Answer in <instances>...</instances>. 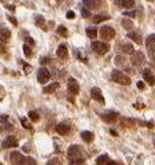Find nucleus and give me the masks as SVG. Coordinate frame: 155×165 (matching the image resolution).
Instances as JSON below:
<instances>
[{
  "instance_id": "obj_1",
  "label": "nucleus",
  "mask_w": 155,
  "mask_h": 165,
  "mask_svg": "<svg viewBox=\"0 0 155 165\" xmlns=\"http://www.w3.org/2000/svg\"><path fill=\"white\" fill-rule=\"evenodd\" d=\"M67 158L70 165H82L84 158L81 157V147L77 144H73L67 149Z\"/></svg>"
},
{
  "instance_id": "obj_2",
  "label": "nucleus",
  "mask_w": 155,
  "mask_h": 165,
  "mask_svg": "<svg viewBox=\"0 0 155 165\" xmlns=\"http://www.w3.org/2000/svg\"><path fill=\"white\" fill-rule=\"evenodd\" d=\"M111 80L114 83H118V84H122V85H129L132 83L131 77L126 76L125 73H122L121 70H113L111 72Z\"/></svg>"
},
{
  "instance_id": "obj_3",
  "label": "nucleus",
  "mask_w": 155,
  "mask_h": 165,
  "mask_svg": "<svg viewBox=\"0 0 155 165\" xmlns=\"http://www.w3.org/2000/svg\"><path fill=\"white\" fill-rule=\"evenodd\" d=\"M92 50L95 54L98 55H105L107 54V51L110 50L107 43H103V41H93L92 43Z\"/></svg>"
},
{
  "instance_id": "obj_4",
  "label": "nucleus",
  "mask_w": 155,
  "mask_h": 165,
  "mask_svg": "<svg viewBox=\"0 0 155 165\" xmlns=\"http://www.w3.org/2000/svg\"><path fill=\"white\" fill-rule=\"evenodd\" d=\"M147 45V52L150 55V59L155 61V35H150L146 40Z\"/></svg>"
},
{
  "instance_id": "obj_5",
  "label": "nucleus",
  "mask_w": 155,
  "mask_h": 165,
  "mask_svg": "<svg viewBox=\"0 0 155 165\" xmlns=\"http://www.w3.org/2000/svg\"><path fill=\"white\" fill-rule=\"evenodd\" d=\"M115 36V30H114L113 26H102L100 28V37L105 40H111Z\"/></svg>"
},
{
  "instance_id": "obj_6",
  "label": "nucleus",
  "mask_w": 155,
  "mask_h": 165,
  "mask_svg": "<svg viewBox=\"0 0 155 165\" xmlns=\"http://www.w3.org/2000/svg\"><path fill=\"white\" fill-rule=\"evenodd\" d=\"M144 62V54L141 51H134L131 54V63L133 66H140Z\"/></svg>"
},
{
  "instance_id": "obj_7",
  "label": "nucleus",
  "mask_w": 155,
  "mask_h": 165,
  "mask_svg": "<svg viewBox=\"0 0 155 165\" xmlns=\"http://www.w3.org/2000/svg\"><path fill=\"white\" fill-rule=\"evenodd\" d=\"M50 78H51V73L47 68H41V69L37 72V80H39V83H41V84H45Z\"/></svg>"
},
{
  "instance_id": "obj_8",
  "label": "nucleus",
  "mask_w": 155,
  "mask_h": 165,
  "mask_svg": "<svg viewBox=\"0 0 155 165\" xmlns=\"http://www.w3.org/2000/svg\"><path fill=\"white\" fill-rule=\"evenodd\" d=\"M67 90H69V92L72 94V95H77V94H78V91H80V85H78V83H77L76 78L69 77V80H67Z\"/></svg>"
},
{
  "instance_id": "obj_9",
  "label": "nucleus",
  "mask_w": 155,
  "mask_h": 165,
  "mask_svg": "<svg viewBox=\"0 0 155 165\" xmlns=\"http://www.w3.org/2000/svg\"><path fill=\"white\" fill-rule=\"evenodd\" d=\"M18 146V139L15 136H7L3 142H2V147L3 149H12V147Z\"/></svg>"
},
{
  "instance_id": "obj_10",
  "label": "nucleus",
  "mask_w": 155,
  "mask_h": 165,
  "mask_svg": "<svg viewBox=\"0 0 155 165\" xmlns=\"http://www.w3.org/2000/svg\"><path fill=\"white\" fill-rule=\"evenodd\" d=\"M91 96H92V99H95L96 102L102 103V105H105V98H103V94H102L100 88L93 87L92 90H91Z\"/></svg>"
},
{
  "instance_id": "obj_11",
  "label": "nucleus",
  "mask_w": 155,
  "mask_h": 165,
  "mask_svg": "<svg viewBox=\"0 0 155 165\" xmlns=\"http://www.w3.org/2000/svg\"><path fill=\"white\" fill-rule=\"evenodd\" d=\"M100 117L103 121H106V123H114V121L118 118V113L117 111H106V113L100 114Z\"/></svg>"
},
{
  "instance_id": "obj_12",
  "label": "nucleus",
  "mask_w": 155,
  "mask_h": 165,
  "mask_svg": "<svg viewBox=\"0 0 155 165\" xmlns=\"http://www.w3.org/2000/svg\"><path fill=\"white\" fill-rule=\"evenodd\" d=\"M143 77H144V80H146V83H148L150 85L155 84V76L150 69H144L143 70Z\"/></svg>"
},
{
  "instance_id": "obj_13",
  "label": "nucleus",
  "mask_w": 155,
  "mask_h": 165,
  "mask_svg": "<svg viewBox=\"0 0 155 165\" xmlns=\"http://www.w3.org/2000/svg\"><path fill=\"white\" fill-rule=\"evenodd\" d=\"M57 55H58V58H60V59H67V57H69L67 45L60 44L59 47H58V50H57Z\"/></svg>"
},
{
  "instance_id": "obj_14",
  "label": "nucleus",
  "mask_w": 155,
  "mask_h": 165,
  "mask_svg": "<svg viewBox=\"0 0 155 165\" xmlns=\"http://www.w3.org/2000/svg\"><path fill=\"white\" fill-rule=\"evenodd\" d=\"M55 129H57V132L59 135H67L69 131H70V125L67 123H59L55 127Z\"/></svg>"
},
{
  "instance_id": "obj_15",
  "label": "nucleus",
  "mask_w": 155,
  "mask_h": 165,
  "mask_svg": "<svg viewBox=\"0 0 155 165\" xmlns=\"http://www.w3.org/2000/svg\"><path fill=\"white\" fill-rule=\"evenodd\" d=\"M115 4L121 8H133L134 0H115Z\"/></svg>"
},
{
  "instance_id": "obj_16",
  "label": "nucleus",
  "mask_w": 155,
  "mask_h": 165,
  "mask_svg": "<svg viewBox=\"0 0 155 165\" xmlns=\"http://www.w3.org/2000/svg\"><path fill=\"white\" fill-rule=\"evenodd\" d=\"M82 2H84V4L87 6V8H89V10L99 8L102 4V0H82Z\"/></svg>"
},
{
  "instance_id": "obj_17",
  "label": "nucleus",
  "mask_w": 155,
  "mask_h": 165,
  "mask_svg": "<svg viewBox=\"0 0 155 165\" xmlns=\"http://www.w3.org/2000/svg\"><path fill=\"white\" fill-rule=\"evenodd\" d=\"M10 158H11L12 165H19V164L22 162V160L25 158V157L22 156L21 153H18V151H12L11 156H10Z\"/></svg>"
},
{
  "instance_id": "obj_18",
  "label": "nucleus",
  "mask_w": 155,
  "mask_h": 165,
  "mask_svg": "<svg viewBox=\"0 0 155 165\" xmlns=\"http://www.w3.org/2000/svg\"><path fill=\"white\" fill-rule=\"evenodd\" d=\"M10 37H11V32L7 28H2V30H0V41L7 43L10 40Z\"/></svg>"
},
{
  "instance_id": "obj_19",
  "label": "nucleus",
  "mask_w": 155,
  "mask_h": 165,
  "mask_svg": "<svg viewBox=\"0 0 155 165\" xmlns=\"http://www.w3.org/2000/svg\"><path fill=\"white\" fill-rule=\"evenodd\" d=\"M128 37L129 39H132L136 44H143V37H141V35L140 33H137V32H131V33H128Z\"/></svg>"
},
{
  "instance_id": "obj_20",
  "label": "nucleus",
  "mask_w": 155,
  "mask_h": 165,
  "mask_svg": "<svg viewBox=\"0 0 155 165\" xmlns=\"http://www.w3.org/2000/svg\"><path fill=\"white\" fill-rule=\"evenodd\" d=\"M81 138H82L84 142H87V143H91V142L93 140V138H95V135H93V132L84 131V132H81Z\"/></svg>"
},
{
  "instance_id": "obj_21",
  "label": "nucleus",
  "mask_w": 155,
  "mask_h": 165,
  "mask_svg": "<svg viewBox=\"0 0 155 165\" xmlns=\"http://www.w3.org/2000/svg\"><path fill=\"white\" fill-rule=\"evenodd\" d=\"M136 121L133 118H129V117H121V125L126 127V128H131V127H134Z\"/></svg>"
},
{
  "instance_id": "obj_22",
  "label": "nucleus",
  "mask_w": 155,
  "mask_h": 165,
  "mask_svg": "<svg viewBox=\"0 0 155 165\" xmlns=\"http://www.w3.org/2000/svg\"><path fill=\"white\" fill-rule=\"evenodd\" d=\"M110 19V17L108 15H106V14H98V15H95L92 18V21L95 22V24H100V22H103V21H108Z\"/></svg>"
},
{
  "instance_id": "obj_23",
  "label": "nucleus",
  "mask_w": 155,
  "mask_h": 165,
  "mask_svg": "<svg viewBox=\"0 0 155 165\" xmlns=\"http://www.w3.org/2000/svg\"><path fill=\"white\" fill-rule=\"evenodd\" d=\"M108 156L107 154H103V156H99L96 158V165H107L108 164Z\"/></svg>"
},
{
  "instance_id": "obj_24",
  "label": "nucleus",
  "mask_w": 155,
  "mask_h": 165,
  "mask_svg": "<svg viewBox=\"0 0 155 165\" xmlns=\"http://www.w3.org/2000/svg\"><path fill=\"white\" fill-rule=\"evenodd\" d=\"M58 87H59V84H58V83H52V84L47 85V87L44 88V94H54L55 91L58 90Z\"/></svg>"
},
{
  "instance_id": "obj_25",
  "label": "nucleus",
  "mask_w": 155,
  "mask_h": 165,
  "mask_svg": "<svg viewBox=\"0 0 155 165\" xmlns=\"http://www.w3.org/2000/svg\"><path fill=\"white\" fill-rule=\"evenodd\" d=\"M85 33H87V36L89 37V39H96V36H98V29H96V28H87V29H85Z\"/></svg>"
},
{
  "instance_id": "obj_26",
  "label": "nucleus",
  "mask_w": 155,
  "mask_h": 165,
  "mask_svg": "<svg viewBox=\"0 0 155 165\" xmlns=\"http://www.w3.org/2000/svg\"><path fill=\"white\" fill-rule=\"evenodd\" d=\"M34 22H36V25H37L39 28L44 29V22H45V19H44V17H43V15H36V17H34Z\"/></svg>"
},
{
  "instance_id": "obj_27",
  "label": "nucleus",
  "mask_w": 155,
  "mask_h": 165,
  "mask_svg": "<svg viewBox=\"0 0 155 165\" xmlns=\"http://www.w3.org/2000/svg\"><path fill=\"white\" fill-rule=\"evenodd\" d=\"M122 51L125 54H133V45L131 43H125V44H122Z\"/></svg>"
},
{
  "instance_id": "obj_28",
  "label": "nucleus",
  "mask_w": 155,
  "mask_h": 165,
  "mask_svg": "<svg viewBox=\"0 0 155 165\" xmlns=\"http://www.w3.org/2000/svg\"><path fill=\"white\" fill-rule=\"evenodd\" d=\"M27 117H29V120L30 121H33V123H37V121L40 120V116H39V113L37 111H29V114H27Z\"/></svg>"
},
{
  "instance_id": "obj_29",
  "label": "nucleus",
  "mask_w": 155,
  "mask_h": 165,
  "mask_svg": "<svg viewBox=\"0 0 155 165\" xmlns=\"http://www.w3.org/2000/svg\"><path fill=\"white\" fill-rule=\"evenodd\" d=\"M114 62H115L117 66H124L126 63V59H125V57H122V55H117Z\"/></svg>"
},
{
  "instance_id": "obj_30",
  "label": "nucleus",
  "mask_w": 155,
  "mask_h": 165,
  "mask_svg": "<svg viewBox=\"0 0 155 165\" xmlns=\"http://www.w3.org/2000/svg\"><path fill=\"white\" fill-rule=\"evenodd\" d=\"M122 26L125 28L126 30H129V29H133V21H131V19H126V18H124V19H122Z\"/></svg>"
},
{
  "instance_id": "obj_31",
  "label": "nucleus",
  "mask_w": 155,
  "mask_h": 165,
  "mask_svg": "<svg viewBox=\"0 0 155 165\" xmlns=\"http://www.w3.org/2000/svg\"><path fill=\"white\" fill-rule=\"evenodd\" d=\"M19 165H37V162L34 161L33 158H30V157H25Z\"/></svg>"
},
{
  "instance_id": "obj_32",
  "label": "nucleus",
  "mask_w": 155,
  "mask_h": 165,
  "mask_svg": "<svg viewBox=\"0 0 155 165\" xmlns=\"http://www.w3.org/2000/svg\"><path fill=\"white\" fill-rule=\"evenodd\" d=\"M22 50H24V54L26 55L27 58H32L33 52H32V50H30V45H29V44H24V47H22Z\"/></svg>"
},
{
  "instance_id": "obj_33",
  "label": "nucleus",
  "mask_w": 155,
  "mask_h": 165,
  "mask_svg": "<svg viewBox=\"0 0 155 165\" xmlns=\"http://www.w3.org/2000/svg\"><path fill=\"white\" fill-rule=\"evenodd\" d=\"M58 33H59L60 36H63V37H67V28H65L63 25H60V26H58Z\"/></svg>"
},
{
  "instance_id": "obj_34",
  "label": "nucleus",
  "mask_w": 155,
  "mask_h": 165,
  "mask_svg": "<svg viewBox=\"0 0 155 165\" xmlns=\"http://www.w3.org/2000/svg\"><path fill=\"white\" fill-rule=\"evenodd\" d=\"M81 15H82L84 18H89L91 17V10L87 8V7H82V8H81Z\"/></svg>"
},
{
  "instance_id": "obj_35",
  "label": "nucleus",
  "mask_w": 155,
  "mask_h": 165,
  "mask_svg": "<svg viewBox=\"0 0 155 165\" xmlns=\"http://www.w3.org/2000/svg\"><path fill=\"white\" fill-rule=\"evenodd\" d=\"M21 124H22V127H24V128H26V129H32V127H30V123L26 120V118H21Z\"/></svg>"
},
{
  "instance_id": "obj_36",
  "label": "nucleus",
  "mask_w": 155,
  "mask_h": 165,
  "mask_svg": "<svg viewBox=\"0 0 155 165\" xmlns=\"http://www.w3.org/2000/svg\"><path fill=\"white\" fill-rule=\"evenodd\" d=\"M2 131H12L14 129V127L11 125V124H6V125H3V128H0Z\"/></svg>"
},
{
  "instance_id": "obj_37",
  "label": "nucleus",
  "mask_w": 155,
  "mask_h": 165,
  "mask_svg": "<svg viewBox=\"0 0 155 165\" xmlns=\"http://www.w3.org/2000/svg\"><path fill=\"white\" fill-rule=\"evenodd\" d=\"M7 120H8V116H6V114H0V123H6Z\"/></svg>"
},
{
  "instance_id": "obj_38",
  "label": "nucleus",
  "mask_w": 155,
  "mask_h": 165,
  "mask_svg": "<svg viewBox=\"0 0 155 165\" xmlns=\"http://www.w3.org/2000/svg\"><path fill=\"white\" fill-rule=\"evenodd\" d=\"M66 17H67L69 19H73V18H74V12H73V11H67V12H66Z\"/></svg>"
},
{
  "instance_id": "obj_39",
  "label": "nucleus",
  "mask_w": 155,
  "mask_h": 165,
  "mask_svg": "<svg viewBox=\"0 0 155 165\" xmlns=\"http://www.w3.org/2000/svg\"><path fill=\"white\" fill-rule=\"evenodd\" d=\"M26 44H29V45H34V40H33L32 37H26Z\"/></svg>"
},
{
  "instance_id": "obj_40",
  "label": "nucleus",
  "mask_w": 155,
  "mask_h": 165,
  "mask_svg": "<svg viewBox=\"0 0 155 165\" xmlns=\"http://www.w3.org/2000/svg\"><path fill=\"white\" fill-rule=\"evenodd\" d=\"M124 15H126V17H134L136 12L134 11H126V12H124Z\"/></svg>"
},
{
  "instance_id": "obj_41",
  "label": "nucleus",
  "mask_w": 155,
  "mask_h": 165,
  "mask_svg": "<svg viewBox=\"0 0 155 165\" xmlns=\"http://www.w3.org/2000/svg\"><path fill=\"white\" fill-rule=\"evenodd\" d=\"M8 21L11 22V24H14L15 26H17V25H18V22H17V19H15L14 17H8Z\"/></svg>"
},
{
  "instance_id": "obj_42",
  "label": "nucleus",
  "mask_w": 155,
  "mask_h": 165,
  "mask_svg": "<svg viewBox=\"0 0 155 165\" xmlns=\"http://www.w3.org/2000/svg\"><path fill=\"white\" fill-rule=\"evenodd\" d=\"M144 87H146V85H144L143 81H139V83H137V88H139V90H144Z\"/></svg>"
},
{
  "instance_id": "obj_43",
  "label": "nucleus",
  "mask_w": 155,
  "mask_h": 165,
  "mask_svg": "<svg viewBox=\"0 0 155 165\" xmlns=\"http://www.w3.org/2000/svg\"><path fill=\"white\" fill-rule=\"evenodd\" d=\"M47 62H50L48 58H41V59H40V63H41V65H44V63H47Z\"/></svg>"
},
{
  "instance_id": "obj_44",
  "label": "nucleus",
  "mask_w": 155,
  "mask_h": 165,
  "mask_svg": "<svg viewBox=\"0 0 155 165\" xmlns=\"http://www.w3.org/2000/svg\"><path fill=\"white\" fill-rule=\"evenodd\" d=\"M47 165H57V161H55V160H50V161L47 162Z\"/></svg>"
},
{
  "instance_id": "obj_45",
  "label": "nucleus",
  "mask_w": 155,
  "mask_h": 165,
  "mask_svg": "<svg viewBox=\"0 0 155 165\" xmlns=\"http://www.w3.org/2000/svg\"><path fill=\"white\" fill-rule=\"evenodd\" d=\"M107 165H121V164H118V162H115V161H108Z\"/></svg>"
},
{
  "instance_id": "obj_46",
  "label": "nucleus",
  "mask_w": 155,
  "mask_h": 165,
  "mask_svg": "<svg viewBox=\"0 0 155 165\" xmlns=\"http://www.w3.org/2000/svg\"><path fill=\"white\" fill-rule=\"evenodd\" d=\"M111 134H113V135H115V136L118 135V134H117V131H114V129H111Z\"/></svg>"
},
{
  "instance_id": "obj_47",
  "label": "nucleus",
  "mask_w": 155,
  "mask_h": 165,
  "mask_svg": "<svg viewBox=\"0 0 155 165\" xmlns=\"http://www.w3.org/2000/svg\"><path fill=\"white\" fill-rule=\"evenodd\" d=\"M148 2H152V0H148Z\"/></svg>"
},
{
  "instance_id": "obj_48",
  "label": "nucleus",
  "mask_w": 155,
  "mask_h": 165,
  "mask_svg": "<svg viewBox=\"0 0 155 165\" xmlns=\"http://www.w3.org/2000/svg\"><path fill=\"white\" fill-rule=\"evenodd\" d=\"M154 143H155V142H154Z\"/></svg>"
}]
</instances>
